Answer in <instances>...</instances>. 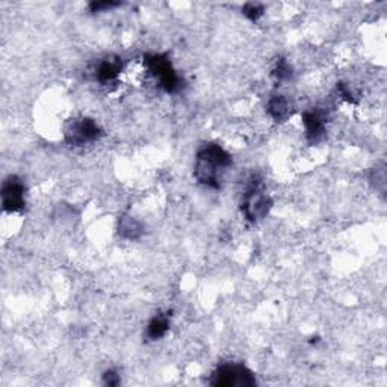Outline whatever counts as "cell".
<instances>
[{"instance_id": "cell-5", "label": "cell", "mask_w": 387, "mask_h": 387, "mask_svg": "<svg viewBox=\"0 0 387 387\" xmlns=\"http://www.w3.org/2000/svg\"><path fill=\"white\" fill-rule=\"evenodd\" d=\"M103 135L99 124L91 118H80L68 123L65 127V141L75 147L94 142Z\"/></svg>"}, {"instance_id": "cell-8", "label": "cell", "mask_w": 387, "mask_h": 387, "mask_svg": "<svg viewBox=\"0 0 387 387\" xmlns=\"http://www.w3.org/2000/svg\"><path fill=\"white\" fill-rule=\"evenodd\" d=\"M123 70V60L120 56H106L105 60H101L96 70H94V75H96V79L101 84H108L111 80L118 77V75Z\"/></svg>"}, {"instance_id": "cell-2", "label": "cell", "mask_w": 387, "mask_h": 387, "mask_svg": "<svg viewBox=\"0 0 387 387\" xmlns=\"http://www.w3.org/2000/svg\"><path fill=\"white\" fill-rule=\"evenodd\" d=\"M271 208L273 200L264 192L260 182L253 177L244 194L242 204H240V210H242L245 220L250 223H258L264 220L269 214Z\"/></svg>"}, {"instance_id": "cell-4", "label": "cell", "mask_w": 387, "mask_h": 387, "mask_svg": "<svg viewBox=\"0 0 387 387\" xmlns=\"http://www.w3.org/2000/svg\"><path fill=\"white\" fill-rule=\"evenodd\" d=\"M210 384L215 387H253L255 377L242 364H223L210 375Z\"/></svg>"}, {"instance_id": "cell-13", "label": "cell", "mask_w": 387, "mask_h": 387, "mask_svg": "<svg viewBox=\"0 0 387 387\" xmlns=\"http://www.w3.org/2000/svg\"><path fill=\"white\" fill-rule=\"evenodd\" d=\"M264 6L259 3H247L244 5L242 12L247 18H250L251 21H258L262 16H264Z\"/></svg>"}, {"instance_id": "cell-1", "label": "cell", "mask_w": 387, "mask_h": 387, "mask_svg": "<svg viewBox=\"0 0 387 387\" xmlns=\"http://www.w3.org/2000/svg\"><path fill=\"white\" fill-rule=\"evenodd\" d=\"M232 166V156L221 145L209 142L204 144L197 153L194 165V177L199 184L218 189L225 171Z\"/></svg>"}, {"instance_id": "cell-7", "label": "cell", "mask_w": 387, "mask_h": 387, "mask_svg": "<svg viewBox=\"0 0 387 387\" xmlns=\"http://www.w3.org/2000/svg\"><path fill=\"white\" fill-rule=\"evenodd\" d=\"M303 124L305 129V136L308 140L315 144L324 138L325 132V116L319 109H310L303 114Z\"/></svg>"}, {"instance_id": "cell-9", "label": "cell", "mask_w": 387, "mask_h": 387, "mask_svg": "<svg viewBox=\"0 0 387 387\" xmlns=\"http://www.w3.org/2000/svg\"><path fill=\"white\" fill-rule=\"evenodd\" d=\"M170 321H171V312H159L158 315L150 319L145 330V338L149 340H159L170 330Z\"/></svg>"}, {"instance_id": "cell-15", "label": "cell", "mask_w": 387, "mask_h": 387, "mask_svg": "<svg viewBox=\"0 0 387 387\" xmlns=\"http://www.w3.org/2000/svg\"><path fill=\"white\" fill-rule=\"evenodd\" d=\"M103 383L106 386H118L120 384V375L115 371H106L103 374Z\"/></svg>"}, {"instance_id": "cell-6", "label": "cell", "mask_w": 387, "mask_h": 387, "mask_svg": "<svg viewBox=\"0 0 387 387\" xmlns=\"http://www.w3.org/2000/svg\"><path fill=\"white\" fill-rule=\"evenodd\" d=\"M26 188L17 176H10L2 186V206L6 212H20L25 209Z\"/></svg>"}, {"instance_id": "cell-11", "label": "cell", "mask_w": 387, "mask_h": 387, "mask_svg": "<svg viewBox=\"0 0 387 387\" xmlns=\"http://www.w3.org/2000/svg\"><path fill=\"white\" fill-rule=\"evenodd\" d=\"M118 230H120V236H123L124 239H138L144 232L141 223H138L135 218L130 215L121 216Z\"/></svg>"}, {"instance_id": "cell-10", "label": "cell", "mask_w": 387, "mask_h": 387, "mask_svg": "<svg viewBox=\"0 0 387 387\" xmlns=\"http://www.w3.org/2000/svg\"><path fill=\"white\" fill-rule=\"evenodd\" d=\"M268 112L277 123L286 121L292 115V103L284 96H273L268 101Z\"/></svg>"}, {"instance_id": "cell-3", "label": "cell", "mask_w": 387, "mask_h": 387, "mask_svg": "<svg viewBox=\"0 0 387 387\" xmlns=\"http://www.w3.org/2000/svg\"><path fill=\"white\" fill-rule=\"evenodd\" d=\"M144 64L166 92L173 94L182 88V79L166 55H145Z\"/></svg>"}, {"instance_id": "cell-14", "label": "cell", "mask_w": 387, "mask_h": 387, "mask_svg": "<svg viewBox=\"0 0 387 387\" xmlns=\"http://www.w3.org/2000/svg\"><path fill=\"white\" fill-rule=\"evenodd\" d=\"M120 5H121L120 2H111V0H109V2H92V3H90V10H91V12L111 11Z\"/></svg>"}, {"instance_id": "cell-12", "label": "cell", "mask_w": 387, "mask_h": 387, "mask_svg": "<svg viewBox=\"0 0 387 387\" xmlns=\"http://www.w3.org/2000/svg\"><path fill=\"white\" fill-rule=\"evenodd\" d=\"M273 77H274L277 84H282V82H286V80H290L292 67L286 60H280L279 62H277L275 68L273 70Z\"/></svg>"}]
</instances>
